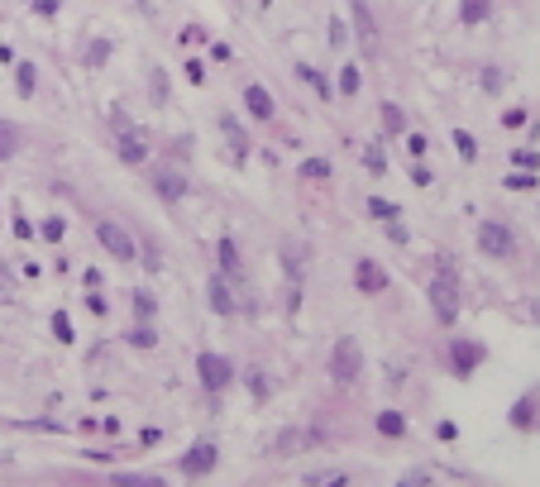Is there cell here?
<instances>
[{
  "label": "cell",
  "mask_w": 540,
  "mask_h": 487,
  "mask_svg": "<svg viewBox=\"0 0 540 487\" xmlns=\"http://www.w3.org/2000/svg\"><path fill=\"white\" fill-rule=\"evenodd\" d=\"M115 148H120V158H124V163H144V158H148V144H144V134H139V129H124Z\"/></svg>",
  "instance_id": "30bf717a"
},
{
  "label": "cell",
  "mask_w": 540,
  "mask_h": 487,
  "mask_svg": "<svg viewBox=\"0 0 540 487\" xmlns=\"http://www.w3.org/2000/svg\"><path fill=\"white\" fill-rule=\"evenodd\" d=\"M383 129H387V134H402V129H407V115H402V105H392V100L383 105Z\"/></svg>",
  "instance_id": "e0dca14e"
},
{
  "label": "cell",
  "mask_w": 540,
  "mask_h": 487,
  "mask_svg": "<svg viewBox=\"0 0 540 487\" xmlns=\"http://www.w3.org/2000/svg\"><path fill=\"white\" fill-rule=\"evenodd\" d=\"M63 229H67V225H63L58 215H53V220H43V239H63Z\"/></svg>",
  "instance_id": "4dcf8cb0"
},
{
  "label": "cell",
  "mask_w": 540,
  "mask_h": 487,
  "mask_svg": "<svg viewBox=\"0 0 540 487\" xmlns=\"http://www.w3.org/2000/svg\"><path fill=\"white\" fill-rule=\"evenodd\" d=\"M53 335H58V339H63V344H72V320H67V315H63V310H58V315H53Z\"/></svg>",
  "instance_id": "484cf974"
},
{
  "label": "cell",
  "mask_w": 540,
  "mask_h": 487,
  "mask_svg": "<svg viewBox=\"0 0 540 487\" xmlns=\"http://www.w3.org/2000/svg\"><path fill=\"white\" fill-rule=\"evenodd\" d=\"M426 296H431V310H435L440 325H454L459 320V292H454V263L449 258L440 263V278L426 287Z\"/></svg>",
  "instance_id": "6da1fadb"
},
{
  "label": "cell",
  "mask_w": 540,
  "mask_h": 487,
  "mask_svg": "<svg viewBox=\"0 0 540 487\" xmlns=\"http://www.w3.org/2000/svg\"><path fill=\"white\" fill-rule=\"evenodd\" d=\"M449 359H454V373L459 378H469L478 363H483V344H469V339H454L449 344Z\"/></svg>",
  "instance_id": "ba28073f"
},
{
  "label": "cell",
  "mask_w": 540,
  "mask_h": 487,
  "mask_svg": "<svg viewBox=\"0 0 540 487\" xmlns=\"http://www.w3.org/2000/svg\"><path fill=\"white\" fill-rule=\"evenodd\" d=\"M153 339H158V335H153L148 325H139V330L129 335V344H139V349H153Z\"/></svg>",
  "instance_id": "f1b7e54d"
},
{
  "label": "cell",
  "mask_w": 540,
  "mask_h": 487,
  "mask_svg": "<svg viewBox=\"0 0 540 487\" xmlns=\"http://www.w3.org/2000/svg\"><path fill=\"white\" fill-rule=\"evenodd\" d=\"M14 148H19V129L0 120V163H5V158H14Z\"/></svg>",
  "instance_id": "ffe728a7"
},
{
  "label": "cell",
  "mask_w": 540,
  "mask_h": 487,
  "mask_svg": "<svg viewBox=\"0 0 540 487\" xmlns=\"http://www.w3.org/2000/svg\"><path fill=\"white\" fill-rule=\"evenodd\" d=\"M478 249H483L488 258L507 263V258L517 253V234H512L502 220H483V225H478Z\"/></svg>",
  "instance_id": "3957f363"
},
{
  "label": "cell",
  "mask_w": 540,
  "mask_h": 487,
  "mask_svg": "<svg viewBox=\"0 0 540 487\" xmlns=\"http://www.w3.org/2000/svg\"><path fill=\"white\" fill-rule=\"evenodd\" d=\"M244 105H249V115H254V120H273V115H278L273 96H268L258 82H254V87H244Z\"/></svg>",
  "instance_id": "9c48e42d"
},
{
  "label": "cell",
  "mask_w": 540,
  "mask_h": 487,
  "mask_svg": "<svg viewBox=\"0 0 540 487\" xmlns=\"http://www.w3.org/2000/svg\"><path fill=\"white\" fill-rule=\"evenodd\" d=\"M488 14H493V0H464V5H459V19H464L469 29H473V24H483Z\"/></svg>",
  "instance_id": "4fadbf2b"
},
{
  "label": "cell",
  "mask_w": 540,
  "mask_h": 487,
  "mask_svg": "<svg viewBox=\"0 0 540 487\" xmlns=\"http://www.w3.org/2000/svg\"><path fill=\"white\" fill-rule=\"evenodd\" d=\"M153 192H158V196H168V201H177V196L187 192V182H182L177 172H158V177H153Z\"/></svg>",
  "instance_id": "5bb4252c"
},
{
  "label": "cell",
  "mask_w": 540,
  "mask_h": 487,
  "mask_svg": "<svg viewBox=\"0 0 540 487\" xmlns=\"http://www.w3.org/2000/svg\"><path fill=\"white\" fill-rule=\"evenodd\" d=\"M454 148H459V158H464V163H473V158H478V139H473L469 129H454Z\"/></svg>",
  "instance_id": "d6986e66"
},
{
  "label": "cell",
  "mask_w": 540,
  "mask_h": 487,
  "mask_svg": "<svg viewBox=\"0 0 540 487\" xmlns=\"http://www.w3.org/2000/svg\"><path fill=\"white\" fill-rule=\"evenodd\" d=\"M297 72H302V82H311V87H316V91H321L325 100L335 96V91H330V82H325V77H321V72H316V67H306V63H302V67H297Z\"/></svg>",
  "instance_id": "d4e9b609"
},
{
  "label": "cell",
  "mask_w": 540,
  "mask_h": 487,
  "mask_svg": "<svg viewBox=\"0 0 540 487\" xmlns=\"http://www.w3.org/2000/svg\"><path fill=\"white\" fill-rule=\"evenodd\" d=\"M378 430H383V435H407L402 411H383V416H378Z\"/></svg>",
  "instance_id": "7402d4cb"
},
{
  "label": "cell",
  "mask_w": 540,
  "mask_h": 487,
  "mask_svg": "<svg viewBox=\"0 0 540 487\" xmlns=\"http://www.w3.org/2000/svg\"><path fill=\"white\" fill-rule=\"evenodd\" d=\"M96 239H101V249H106L110 258H120V263L139 258V244H134V234H129V229H120L115 220H96Z\"/></svg>",
  "instance_id": "277c9868"
},
{
  "label": "cell",
  "mask_w": 540,
  "mask_h": 487,
  "mask_svg": "<svg viewBox=\"0 0 540 487\" xmlns=\"http://www.w3.org/2000/svg\"><path fill=\"white\" fill-rule=\"evenodd\" d=\"M325 177H330V163L325 158H306L302 163V182H325Z\"/></svg>",
  "instance_id": "44dd1931"
},
{
  "label": "cell",
  "mask_w": 540,
  "mask_h": 487,
  "mask_svg": "<svg viewBox=\"0 0 540 487\" xmlns=\"http://www.w3.org/2000/svg\"><path fill=\"white\" fill-rule=\"evenodd\" d=\"M507 187H512V192H531V187H536V177H531V172H512V177H507Z\"/></svg>",
  "instance_id": "83f0119b"
},
{
  "label": "cell",
  "mask_w": 540,
  "mask_h": 487,
  "mask_svg": "<svg viewBox=\"0 0 540 487\" xmlns=\"http://www.w3.org/2000/svg\"><path fill=\"white\" fill-rule=\"evenodd\" d=\"M412 182H416V187H431V172H426V168L416 163V168H412Z\"/></svg>",
  "instance_id": "d6a6232c"
},
{
  "label": "cell",
  "mask_w": 540,
  "mask_h": 487,
  "mask_svg": "<svg viewBox=\"0 0 540 487\" xmlns=\"http://www.w3.org/2000/svg\"><path fill=\"white\" fill-rule=\"evenodd\" d=\"M187 82H196V87L206 82V63H201V58H192V63H187Z\"/></svg>",
  "instance_id": "f546056e"
},
{
  "label": "cell",
  "mask_w": 540,
  "mask_h": 487,
  "mask_svg": "<svg viewBox=\"0 0 540 487\" xmlns=\"http://www.w3.org/2000/svg\"><path fill=\"white\" fill-rule=\"evenodd\" d=\"M220 273H225V278H234V273H239V249H234V239H229V234H225V239H220Z\"/></svg>",
  "instance_id": "9a60e30c"
},
{
  "label": "cell",
  "mask_w": 540,
  "mask_h": 487,
  "mask_svg": "<svg viewBox=\"0 0 540 487\" xmlns=\"http://www.w3.org/2000/svg\"><path fill=\"white\" fill-rule=\"evenodd\" d=\"M220 129H225V134H229V144H234V153H239V158H244V153H249V134H244V129H239V124H234V120H229V115H225V120H220Z\"/></svg>",
  "instance_id": "ac0fdd59"
},
{
  "label": "cell",
  "mask_w": 540,
  "mask_h": 487,
  "mask_svg": "<svg viewBox=\"0 0 540 487\" xmlns=\"http://www.w3.org/2000/svg\"><path fill=\"white\" fill-rule=\"evenodd\" d=\"M14 91L24 100L34 96V63H14Z\"/></svg>",
  "instance_id": "2e32d148"
},
{
  "label": "cell",
  "mask_w": 540,
  "mask_h": 487,
  "mask_svg": "<svg viewBox=\"0 0 540 487\" xmlns=\"http://www.w3.org/2000/svg\"><path fill=\"white\" fill-rule=\"evenodd\" d=\"M368 210H373V215H378V220H383V225H387V220H397V215H402V210H397V205H392V201H383V196H368Z\"/></svg>",
  "instance_id": "cb8c5ba5"
},
{
  "label": "cell",
  "mask_w": 540,
  "mask_h": 487,
  "mask_svg": "<svg viewBox=\"0 0 540 487\" xmlns=\"http://www.w3.org/2000/svg\"><path fill=\"white\" fill-rule=\"evenodd\" d=\"M196 373H201V383L211 392H225L234 383V363H229L225 354H201V359H196Z\"/></svg>",
  "instance_id": "5b68a950"
},
{
  "label": "cell",
  "mask_w": 540,
  "mask_h": 487,
  "mask_svg": "<svg viewBox=\"0 0 540 487\" xmlns=\"http://www.w3.org/2000/svg\"><path fill=\"white\" fill-rule=\"evenodd\" d=\"M354 24H359V38H363L368 48H378V24H373V14H368L363 0H354Z\"/></svg>",
  "instance_id": "7c38bea8"
},
{
  "label": "cell",
  "mask_w": 540,
  "mask_h": 487,
  "mask_svg": "<svg viewBox=\"0 0 540 487\" xmlns=\"http://www.w3.org/2000/svg\"><path fill=\"white\" fill-rule=\"evenodd\" d=\"M354 282H359V292H363V296H378V292H387V287H392V278H387L373 258H359V263H354Z\"/></svg>",
  "instance_id": "8992f818"
},
{
  "label": "cell",
  "mask_w": 540,
  "mask_h": 487,
  "mask_svg": "<svg viewBox=\"0 0 540 487\" xmlns=\"http://www.w3.org/2000/svg\"><path fill=\"white\" fill-rule=\"evenodd\" d=\"M182 478H201V473H211L216 468V444L211 440H201V444H192V454H182Z\"/></svg>",
  "instance_id": "52a82bcc"
},
{
  "label": "cell",
  "mask_w": 540,
  "mask_h": 487,
  "mask_svg": "<svg viewBox=\"0 0 540 487\" xmlns=\"http://www.w3.org/2000/svg\"><path fill=\"white\" fill-rule=\"evenodd\" d=\"M531 315H536V320H540V301H536V306H531Z\"/></svg>",
  "instance_id": "836d02e7"
},
{
  "label": "cell",
  "mask_w": 540,
  "mask_h": 487,
  "mask_svg": "<svg viewBox=\"0 0 540 487\" xmlns=\"http://www.w3.org/2000/svg\"><path fill=\"white\" fill-rule=\"evenodd\" d=\"M206 292H211V306H216L220 315H234V310H239V301L229 296V282H225V273H220V278H211V287H206Z\"/></svg>",
  "instance_id": "8fae6325"
},
{
  "label": "cell",
  "mask_w": 540,
  "mask_h": 487,
  "mask_svg": "<svg viewBox=\"0 0 540 487\" xmlns=\"http://www.w3.org/2000/svg\"><path fill=\"white\" fill-rule=\"evenodd\" d=\"M359 373H363V349H359V339H354V335L335 339V354H330V378L349 387V383H359Z\"/></svg>",
  "instance_id": "7a4b0ae2"
},
{
  "label": "cell",
  "mask_w": 540,
  "mask_h": 487,
  "mask_svg": "<svg viewBox=\"0 0 540 487\" xmlns=\"http://www.w3.org/2000/svg\"><path fill=\"white\" fill-rule=\"evenodd\" d=\"M407 148H412V158H426L431 139H426V134H407Z\"/></svg>",
  "instance_id": "4316f807"
},
{
  "label": "cell",
  "mask_w": 540,
  "mask_h": 487,
  "mask_svg": "<svg viewBox=\"0 0 540 487\" xmlns=\"http://www.w3.org/2000/svg\"><path fill=\"white\" fill-rule=\"evenodd\" d=\"M359 87H363V77H359V67H354V63H349V67H339V91H344V96H354Z\"/></svg>",
  "instance_id": "603a6c76"
},
{
  "label": "cell",
  "mask_w": 540,
  "mask_h": 487,
  "mask_svg": "<svg viewBox=\"0 0 540 487\" xmlns=\"http://www.w3.org/2000/svg\"><path fill=\"white\" fill-rule=\"evenodd\" d=\"M134 310H139V315H153V296H148V292H134Z\"/></svg>",
  "instance_id": "1f68e13d"
}]
</instances>
